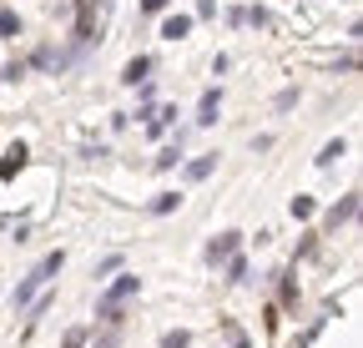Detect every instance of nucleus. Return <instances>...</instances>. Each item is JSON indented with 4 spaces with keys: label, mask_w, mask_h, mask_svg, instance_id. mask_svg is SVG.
<instances>
[{
    "label": "nucleus",
    "mask_w": 363,
    "mask_h": 348,
    "mask_svg": "<svg viewBox=\"0 0 363 348\" xmlns=\"http://www.w3.org/2000/svg\"><path fill=\"white\" fill-rule=\"evenodd\" d=\"M136 293H142V278H136V273H126L121 283H111V288L96 298V318H101V323H121L126 298H136Z\"/></svg>",
    "instance_id": "1"
},
{
    "label": "nucleus",
    "mask_w": 363,
    "mask_h": 348,
    "mask_svg": "<svg viewBox=\"0 0 363 348\" xmlns=\"http://www.w3.org/2000/svg\"><path fill=\"white\" fill-rule=\"evenodd\" d=\"M61 268H66V252H61V247H56V252H45V257H40V268H35V273H30L21 288H16V308H30V298H35L45 283H51Z\"/></svg>",
    "instance_id": "2"
},
{
    "label": "nucleus",
    "mask_w": 363,
    "mask_h": 348,
    "mask_svg": "<svg viewBox=\"0 0 363 348\" xmlns=\"http://www.w3.org/2000/svg\"><path fill=\"white\" fill-rule=\"evenodd\" d=\"M71 56H76V51H61V46H35L26 66H35V71H66V66H71Z\"/></svg>",
    "instance_id": "3"
},
{
    "label": "nucleus",
    "mask_w": 363,
    "mask_h": 348,
    "mask_svg": "<svg viewBox=\"0 0 363 348\" xmlns=\"http://www.w3.org/2000/svg\"><path fill=\"white\" fill-rule=\"evenodd\" d=\"M238 242H242V232H217L212 242H207V263L217 268V263H227V257L238 252Z\"/></svg>",
    "instance_id": "4"
},
{
    "label": "nucleus",
    "mask_w": 363,
    "mask_h": 348,
    "mask_svg": "<svg viewBox=\"0 0 363 348\" xmlns=\"http://www.w3.org/2000/svg\"><path fill=\"white\" fill-rule=\"evenodd\" d=\"M353 217H358V192H348L343 202H333V207H328V232H338L343 223H353Z\"/></svg>",
    "instance_id": "5"
},
{
    "label": "nucleus",
    "mask_w": 363,
    "mask_h": 348,
    "mask_svg": "<svg viewBox=\"0 0 363 348\" xmlns=\"http://www.w3.org/2000/svg\"><path fill=\"white\" fill-rule=\"evenodd\" d=\"M26 157H30V152H26V142H16V147H11L6 157H0V182H11V177H16V172L26 167Z\"/></svg>",
    "instance_id": "6"
},
{
    "label": "nucleus",
    "mask_w": 363,
    "mask_h": 348,
    "mask_svg": "<svg viewBox=\"0 0 363 348\" xmlns=\"http://www.w3.org/2000/svg\"><path fill=\"white\" fill-rule=\"evenodd\" d=\"M192 35V16H167L162 21V40H187Z\"/></svg>",
    "instance_id": "7"
},
{
    "label": "nucleus",
    "mask_w": 363,
    "mask_h": 348,
    "mask_svg": "<svg viewBox=\"0 0 363 348\" xmlns=\"http://www.w3.org/2000/svg\"><path fill=\"white\" fill-rule=\"evenodd\" d=\"M222 111V91H202V106H197V126H212Z\"/></svg>",
    "instance_id": "8"
},
{
    "label": "nucleus",
    "mask_w": 363,
    "mask_h": 348,
    "mask_svg": "<svg viewBox=\"0 0 363 348\" xmlns=\"http://www.w3.org/2000/svg\"><path fill=\"white\" fill-rule=\"evenodd\" d=\"M217 172V152H207V157H197V162H187V182H207Z\"/></svg>",
    "instance_id": "9"
},
{
    "label": "nucleus",
    "mask_w": 363,
    "mask_h": 348,
    "mask_svg": "<svg viewBox=\"0 0 363 348\" xmlns=\"http://www.w3.org/2000/svg\"><path fill=\"white\" fill-rule=\"evenodd\" d=\"M21 30H26V21H21L11 6H0V40H16Z\"/></svg>",
    "instance_id": "10"
},
{
    "label": "nucleus",
    "mask_w": 363,
    "mask_h": 348,
    "mask_svg": "<svg viewBox=\"0 0 363 348\" xmlns=\"http://www.w3.org/2000/svg\"><path fill=\"white\" fill-rule=\"evenodd\" d=\"M147 71H152V56H131V61H126V71H121V81H126V86H136V81H147Z\"/></svg>",
    "instance_id": "11"
},
{
    "label": "nucleus",
    "mask_w": 363,
    "mask_h": 348,
    "mask_svg": "<svg viewBox=\"0 0 363 348\" xmlns=\"http://www.w3.org/2000/svg\"><path fill=\"white\" fill-rule=\"evenodd\" d=\"M227 283H247V257H227Z\"/></svg>",
    "instance_id": "12"
},
{
    "label": "nucleus",
    "mask_w": 363,
    "mask_h": 348,
    "mask_svg": "<svg viewBox=\"0 0 363 348\" xmlns=\"http://www.w3.org/2000/svg\"><path fill=\"white\" fill-rule=\"evenodd\" d=\"M278 288H283V303H288V308H298V278H293V273H278Z\"/></svg>",
    "instance_id": "13"
},
{
    "label": "nucleus",
    "mask_w": 363,
    "mask_h": 348,
    "mask_svg": "<svg viewBox=\"0 0 363 348\" xmlns=\"http://www.w3.org/2000/svg\"><path fill=\"white\" fill-rule=\"evenodd\" d=\"M177 162H182V137H177V142H172V147H167V152L157 157V172H172Z\"/></svg>",
    "instance_id": "14"
},
{
    "label": "nucleus",
    "mask_w": 363,
    "mask_h": 348,
    "mask_svg": "<svg viewBox=\"0 0 363 348\" xmlns=\"http://www.w3.org/2000/svg\"><path fill=\"white\" fill-rule=\"evenodd\" d=\"M177 207H182V197H177V192H162V197L152 202V212H157V217H167V212H177Z\"/></svg>",
    "instance_id": "15"
},
{
    "label": "nucleus",
    "mask_w": 363,
    "mask_h": 348,
    "mask_svg": "<svg viewBox=\"0 0 363 348\" xmlns=\"http://www.w3.org/2000/svg\"><path fill=\"white\" fill-rule=\"evenodd\" d=\"M162 348H192V333H187V328H172V333L162 338Z\"/></svg>",
    "instance_id": "16"
},
{
    "label": "nucleus",
    "mask_w": 363,
    "mask_h": 348,
    "mask_svg": "<svg viewBox=\"0 0 363 348\" xmlns=\"http://www.w3.org/2000/svg\"><path fill=\"white\" fill-rule=\"evenodd\" d=\"M343 152H348V147H343V142H328V147H323V152H318V167H333V162H338V157H343Z\"/></svg>",
    "instance_id": "17"
},
{
    "label": "nucleus",
    "mask_w": 363,
    "mask_h": 348,
    "mask_svg": "<svg viewBox=\"0 0 363 348\" xmlns=\"http://www.w3.org/2000/svg\"><path fill=\"white\" fill-rule=\"evenodd\" d=\"M26 76V61H6V66H0V81H21Z\"/></svg>",
    "instance_id": "18"
},
{
    "label": "nucleus",
    "mask_w": 363,
    "mask_h": 348,
    "mask_svg": "<svg viewBox=\"0 0 363 348\" xmlns=\"http://www.w3.org/2000/svg\"><path fill=\"white\" fill-rule=\"evenodd\" d=\"M272 106H278V111H293V106H298V86H288V91H278V101H272Z\"/></svg>",
    "instance_id": "19"
},
{
    "label": "nucleus",
    "mask_w": 363,
    "mask_h": 348,
    "mask_svg": "<svg viewBox=\"0 0 363 348\" xmlns=\"http://www.w3.org/2000/svg\"><path fill=\"white\" fill-rule=\"evenodd\" d=\"M293 217H298V223H308V217H313V197H293Z\"/></svg>",
    "instance_id": "20"
},
{
    "label": "nucleus",
    "mask_w": 363,
    "mask_h": 348,
    "mask_svg": "<svg viewBox=\"0 0 363 348\" xmlns=\"http://www.w3.org/2000/svg\"><path fill=\"white\" fill-rule=\"evenodd\" d=\"M121 268V252H111V257H101V263H96V278H106V273H116Z\"/></svg>",
    "instance_id": "21"
},
{
    "label": "nucleus",
    "mask_w": 363,
    "mask_h": 348,
    "mask_svg": "<svg viewBox=\"0 0 363 348\" xmlns=\"http://www.w3.org/2000/svg\"><path fill=\"white\" fill-rule=\"evenodd\" d=\"M267 21H272V16H267V11H262V6H247V26H257V30H262V26H267Z\"/></svg>",
    "instance_id": "22"
},
{
    "label": "nucleus",
    "mask_w": 363,
    "mask_h": 348,
    "mask_svg": "<svg viewBox=\"0 0 363 348\" xmlns=\"http://www.w3.org/2000/svg\"><path fill=\"white\" fill-rule=\"evenodd\" d=\"M217 16V0H197V21H212Z\"/></svg>",
    "instance_id": "23"
},
{
    "label": "nucleus",
    "mask_w": 363,
    "mask_h": 348,
    "mask_svg": "<svg viewBox=\"0 0 363 348\" xmlns=\"http://www.w3.org/2000/svg\"><path fill=\"white\" fill-rule=\"evenodd\" d=\"M167 6H172V0H142V11H147V16H162Z\"/></svg>",
    "instance_id": "24"
},
{
    "label": "nucleus",
    "mask_w": 363,
    "mask_h": 348,
    "mask_svg": "<svg viewBox=\"0 0 363 348\" xmlns=\"http://www.w3.org/2000/svg\"><path fill=\"white\" fill-rule=\"evenodd\" d=\"M81 343H86V328H71L66 333V348H81Z\"/></svg>",
    "instance_id": "25"
},
{
    "label": "nucleus",
    "mask_w": 363,
    "mask_h": 348,
    "mask_svg": "<svg viewBox=\"0 0 363 348\" xmlns=\"http://www.w3.org/2000/svg\"><path fill=\"white\" fill-rule=\"evenodd\" d=\"M227 338H233V348H247V333H238V328H227Z\"/></svg>",
    "instance_id": "26"
}]
</instances>
